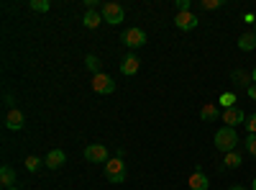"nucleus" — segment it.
Returning <instances> with one entry per match:
<instances>
[{
	"instance_id": "1",
	"label": "nucleus",
	"mask_w": 256,
	"mask_h": 190,
	"mask_svg": "<svg viewBox=\"0 0 256 190\" xmlns=\"http://www.w3.org/2000/svg\"><path fill=\"white\" fill-rule=\"evenodd\" d=\"M236 144H238L236 129H230V126H223V129H218V134H216V146H218V152H223V154L236 152Z\"/></svg>"
},
{
	"instance_id": "2",
	"label": "nucleus",
	"mask_w": 256,
	"mask_h": 190,
	"mask_svg": "<svg viewBox=\"0 0 256 190\" xmlns=\"http://www.w3.org/2000/svg\"><path fill=\"white\" fill-rule=\"evenodd\" d=\"M105 177H108V182H113V185H120L126 180V164L118 157L108 159V162H105Z\"/></svg>"
},
{
	"instance_id": "3",
	"label": "nucleus",
	"mask_w": 256,
	"mask_h": 190,
	"mask_svg": "<svg viewBox=\"0 0 256 190\" xmlns=\"http://www.w3.org/2000/svg\"><path fill=\"white\" fill-rule=\"evenodd\" d=\"M84 159L92 164H105L108 162V146L105 144H88L84 146Z\"/></svg>"
},
{
	"instance_id": "4",
	"label": "nucleus",
	"mask_w": 256,
	"mask_h": 190,
	"mask_svg": "<svg viewBox=\"0 0 256 190\" xmlns=\"http://www.w3.org/2000/svg\"><path fill=\"white\" fill-rule=\"evenodd\" d=\"M100 16H102V21L105 24H110V26H118V24H123V8L118 6V3H105L102 6V11H100Z\"/></svg>"
},
{
	"instance_id": "5",
	"label": "nucleus",
	"mask_w": 256,
	"mask_h": 190,
	"mask_svg": "<svg viewBox=\"0 0 256 190\" xmlns=\"http://www.w3.org/2000/svg\"><path fill=\"white\" fill-rule=\"evenodd\" d=\"M92 90H95V93H100V95H110V93H116V82H113V77H110V75L100 72V75H95V77H92Z\"/></svg>"
},
{
	"instance_id": "6",
	"label": "nucleus",
	"mask_w": 256,
	"mask_h": 190,
	"mask_svg": "<svg viewBox=\"0 0 256 190\" xmlns=\"http://www.w3.org/2000/svg\"><path fill=\"white\" fill-rule=\"evenodd\" d=\"M123 44L131 47V49L144 47L146 44V31H141V29H126L123 31Z\"/></svg>"
},
{
	"instance_id": "7",
	"label": "nucleus",
	"mask_w": 256,
	"mask_h": 190,
	"mask_svg": "<svg viewBox=\"0 0 256 190\" xmlns=\"http://www.w3.org/2000/svg\"><path fill=\"white\" fill-rule=\"evenodd\" d=\"M174 24H177V29L180 31H192V29H198V24H200V18L195 16V13H177V18H174Z\"/></svg>"
},
{
	"instance_id": "8",
	"label": "nucleus",
	"mask_w": 256,
	"mask_h": 190,
	"mask_svg": "<svg viewBox=\"0 0 256 190\" xmlns=\"http://www.w3.org/2000/svg\"><path fill=\"white\" fill-rule=\"evenodd\" d=\"M246 113L241 111V108H236V105H233V108H228V111H223V123H228L230 129H236L238 123H246Z\"/></svg>"
},
{
	"instance_id": "9",
	"label": "nucleus",
	"mask_w": 256,
	"mask_h": 190,
	"mask_svg": "<svg viewBox=\"0 0 256 190\" xmlns=\"http://www.w3.org/2000/svg\"><path fill=\"white\" fill-rule=\"evenodd\" d=\"M6 126L10 131H20L26 126V118H24V113H20L18 108H10L8 111V116H6Z\"/></svg>"
},
{
	"instance_id": "10",
	"label": "nucleus",
	"mask_w": 256,
	"mask_h": 190,
	"mask_svg": "<svg viewBox=\"0 0 256 190\" xmlns=\"http://www.w3.org/2000/svg\"><path fill=\"white\" fill-rule=\"evenodd\" d=\"M64 162H67V154H64L62 149H52L44 159V164L49 167V170H59V167H64Z\"/></svg>"
},
{
	"instance_id": "11",
	"label": "nucleus",
	"mask_w": 256,
	"mask_h": 190,
	"mask_svg": "<svg viewBox=\"0 0 256 190\" xmlns=\"http://www.w3.org/2000/svg\"><path fill=\"white\" fill-rule=\"evenodd\" d=\"M138 67H141V59H138L136 54H126L123 62H120V72H123V75H136Z\"/></svg>"
},
{
	"instance_id": "12",
	"label": "nucleus",
	"mask_w": 256,
	"mask_h": 190,
	"mask_svg": "<svg viewBox=\"0 0 256 190\" xmlns=\"http://www.w3.org/2000/svg\"><path fill=\"white\" fill-rule=\"evenodd\" d=\"M230 82H233L236 88H246V90L254 85V80H251V75H248L246 70H233V72H230Z\"/></svg>"
},
{
	"instance_id": "13",
	"label": "nucleus",
	"mask_w": 256,
	"mask_h": 190,
	"mask_svg": "<svg viewBox=\"0 0 256 190\" xmlns=\"http://www.w3.org/2000/svg\"><path fill=\"white\" fill-rule=\"evenodd\" d=\"M187 185H190V190H208V187H210V182H208L205 172H200V170H195V172L190 175Z\"/></svg>"
},
{
	"instance_id": "14",
	"label": "nucleus",
	"mask_w": 256,
	"mask_h": 190,
	"mask_svg": "<svg viewBox=\"0 0 256 190\" xmlns=\"http://www.w3.org/2000/svg\"><path fill=\"white\" fill-rule=\"evenodd\" d=\"M0 182L6 185V190L8 187H16V170H13V167H8V164L0 167Z\"/></svg>"
},
{
	"instance_id": "15",
	"label": "nucleus",
	"mask_w": 256,
	"mask_h": 190,
	"mask_svg": "<svg viewBox=\"0 0 256 190\" xmlns=\"http://www.w3.org/2000/svg\"><path fill=\"white\" fill-rule=\"evenodd\" d=\"M82 24H84V29H98L102 24V16L98 11H88V13L82 16Z\"/></svg>"
},
{
	"instance_id": "16",
	"label": "nucleus",
	"mask_w": 256,
	"mask_h": 190,
	"mask_svg": "<svg viewBox=\"0 0 256 190\" xmlns=\"http://www.w3.org/2000/svg\"><path fill=\"white\" fill-rule=\"evenodd\" d=\"M200 118L208 121V123H210V121H218V118H220V111H218L212 103H205V105H202V111H200Z\"/></svg>"
},
{
	"instance_id": "17",
	"label": "nucleus",
	"mask_w": 256,
	"mask_h": 190,
	"mask_svg": "<svg viewBox=\"0 0 256 190\" xmlns=\"http://www.w3.org/2000/svg\"><path fill=\"white\" fill-rule=\"evenodd\" d=\"M238 49H241V52H254V49H256V34H241Z\"/></svg>"
},
{
	"instance_id": "18",
	"label": "nucleus",
	"mask_w": 256,
	"mask_h": 190,
	"mask_svg": "<svg viewBox=\"0 0 256 190\" xmlns=\"http://www.w3.org/2000/svg\"><path fill=\"white\" fill-rule=\"evenodd\" d=\"M84 65H88V70L92 72V75H100V67H102V62L95 57V54H88L84 57Z\"/></svg>"
},
{
	"instance_id": "19",
	"label": "nucleus",
	"mask_w": 256,
	"mask_h": 190,
	"mask_svg": "<svg viewBox=\"0 0 256 190\" xmlns=\"http://www.w3.org/2000/svg\"><path fill=\"white\" fill-rule=\"evenodd\" d=\"M223 164L228 167V170H236V167H241V154L238 152H228L226 159H223Z\"/></svg>"
},
{
	"instance_id": "20",
	"label": "nucleus",
	"mask_w": 256,
	"mask_h": 190,
	"mask_svg": "<svg viewBox=\"0 0 256 190\" xmlns=\"http://www.w3.org/2000/svg\"><path fill=\"white\" fill-rule=\"evenodd\" d=\"M49 8H52L49 0H31V11H36V13H46Z\"/></svg>"
},
{
	"instance_id": "21",
	"label": "nucleus",
	"mask_w": 256,
	"mask_h": 190,
	"mask_svg": "<svg viewBox=\"0 0 256 190\" xmlns=\"http://www.w3.org/2000/svg\"><path fill=\"white\" fill-rule=\"evenodd\" d=\"M24 164H26V170H28V172H38V167L44 164V162H41L38 157H34V154H31V157H26V162H24Z\"/></svg>"
},
{
	"instance_id": "22",
	"label": "nucleus",
	"mask_w": 256,
	"mask_h": 190,
	"mask_svg": "<svg viewBox=\"0 0 256 190\" xmlns=\"http://www.w3.org/2000/svg\"><path fill=\"white\" fill-rule=\"evenodd\" d=\"M233 103H236V95H233V93H223V95H220V105H223V111L233 108Z\"/></svg>"
},
{
	"instance_id": "23",
	"label": "nucleus",
	"mask_w": 256,
	"mask_h": 190,
	"mask_svg": "<svg viewBox=\"0 0 256 190\" xmlns=\"http://www.w3.org/2000/svg\"><path fill=\"white\" fill-rule=\"evenodd\" d=\"M246 152H248L251 157H256V134H248V136H246Z\"/></svg>"
},
{
	"instance_id": "24",
	"label": "nucleus",
	"mask_w": 256,
	"mask_h": 190,
	"mask_svg": "<svg viewBox=\"0 0 256 190\" xmlns=\"http://www.w3.org/2000/svg\"><path fill=\"white\" fill-rule=\"evenodd\" d=\"M220 6H223V0H200V8H205V11H216Z\"/></svg>"
},
{
	"instance_id": "25",
	"label": "nucleus",
	"mask_w": 256,
	"mask_h": 190,
	"mask_svg": "<svg viewBox=\"0 0 256 190\" xmlns=\"http://www.w3.org/2000/svg\"><path fill=\"white\" fill-rule=\"evenodd\" d=\"M244 126L248 129V134H256V113H251V116L246 118V123H244Z\"/></svg>"
},
{
	"instance_id": "26",
	"label": "nucleus",
	"mask_w": 256,
	"mask_h": 190,
	"mask_svg": "<svg viewBox=\"0 0 256 190\" xmlns=\"http://www.w3.org/2000/svg\"><path fill=\"white\" fill-rule=\"evenodd\" d=\"M190 0H177V13H190Z\"/></svg>"
},
{
	"instance_id": "27",
	"label": "nucleus",
	"mask_w": 256,
	"mask_h": 190,
	"mask_svg": "<svg viewBox=\"0 0 256 190\" xmlns=\"http://www.w3.org/2000/svg\"><path fill=\"white\" fill-rule=\"evenodd\" d=\"M246 93H248V98H251V100H256V82H254V85H251Z\"/></svg>"
},
{
	"instance_id": "28",
	"label": "nucleus",
	"mask_w": 256,
	"mask_h": 190,
	"mask_svg": "<svg viewBox=\"0 0 256 190\" xmlns=\"http://www.w3.org/2000/svg\"><path fill=\"white\" fill-rule=\"evenodd\" d=\"M228 190H246V187H241V185H236V187H228Z\"/></svg>"
},
{
	"instance_id": "29",
	"label": "nucleus",
	"mask_w": 256,
	"mask_h": 190,
	"mask_svg": "<svg viewBox=\"0 0 256 190\" xmlns=\"http://www.w3.org/2000/svg\"><path fill=\"white\" fill-rule=\"evenodd\" d=\"M251 80H254V82H256V67H254V72H251Z\"/></svg>"
},
{
	"instance_id": "30",
	"label": "nucleus",
	"mask_w": 256,
	"mask_h": 190,
	"mask_svg": "<svg viewBox=\"0 0 256 190\" xmlns=\"http://www.w3.org/2000/svg\"><path fill=\"white\" fill-rule=\"evenodd\" d=\"M251 190H256V177H254V182H251Z\"/></svg>"
},
{
	"instance_id": "31",
	"label": "nucleus",
	"mask_w": 256,
	"mask_h": 190,
	"mask_svg": "<svg viewBox=\"0 0 256 190\" xmlns=\"http://www.w3.org/2000/svg\"><path fill=\"white\" fill-rule=\"evenodd\" d=\"M8 190H18V187H8Z\"/></svg>"
}]
</instances>
